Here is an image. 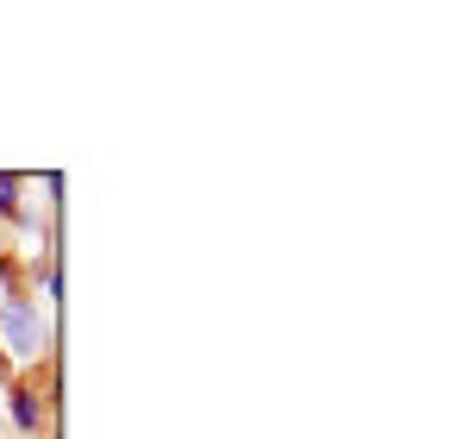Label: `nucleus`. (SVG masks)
I'll return each instance as SVG.
<instances>
[{"label": "nucleus", "instance_id": "obj_1", "mask_svg": "<svg viewBox=\"0 0 464 439\" xmlns=\"http://www.w3.org/2000/svg\"><path fill=\"white\" fill-rule=\"evenodd\" d=\"M6 339H13V352H19V358H32V352H38L44 327H38V314H32L25 301H13V307H6Z\"/></svg>", "mask_w": 464, "mask_h": 439}, {"label": "nucleus", "instance_id": "obj_2", "mask_svg": "<svg viewBox=\"0 0 464 439\" xmlns=\"http://www.w3.org/2000/svg\"><path fill=\"white\" fill-rule=\"evenodd\" d=\"M13 421H19V427H25V434H32V427H38V402H32V395H25V389H13Z\"/></svg>", "mask_w": 464, "mask_h": 439}]
</instances>
